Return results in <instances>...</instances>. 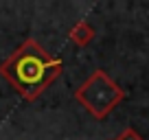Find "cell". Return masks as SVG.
I'll list each match as a JSON object with an SVG mask.
<instances>
[{"label":"cell","mask_w":149,"mask_h":140,"mask_svg":"<svg viewBox=\"0 0 149 140\" xmlns=\"http://www.w3.org/2000/svg\"><path fill=\"white\" fill-rule=\"evenodd\" d=\"M64 72V61L53 57L37 40L29 37L0 64V77H5L13 90L26 101H35Z\"/></svg>","instance_id":"cell-1"},{"label":"cell","mask_w":149,"mask_h":140,"mask_svg":"<svg viewBox=\"0 0 149 140\" xmlns=\"http://www.w3.org/2000/svg\"><path fill=\"white\" fill-rule=\"evenodd\" d=\"M74 98L84 105L86 112H90L94 118L103 121L125 98V90L112 79L105 70L99 68L74 90Z\"/></svg>","instance_id":"cell-2"},{"label":"cell","mask_w":149,"mask_h":140,"mask_svg":"<svg viewBox=\"0 0 149 140\" xmlns=\"http://www.w3.org/2000/svg\"><path fill=\"white\" fill-rule=\"evenodd\" d=\"M68 37H70V42L77 44V46H88V44L94 40V28L90 26L86 20H79V22L70 28Z\"/></svg>","instance_id":"cell-3"},{"label":"cell","mask_w":149,"mask_h":140,"mask_svg":"<svg viewBox=\"0 0 149 140\" xmlns=\"http://www.w3.org/2000/svg\"><path fill=\"white\" fill-rule=\"evenodd\" d=\"M116 140H143V136H140L134 127H127V129L121 131V136H118Z\"/></svg>","instance_id":"cell-4"}]
</instances>
